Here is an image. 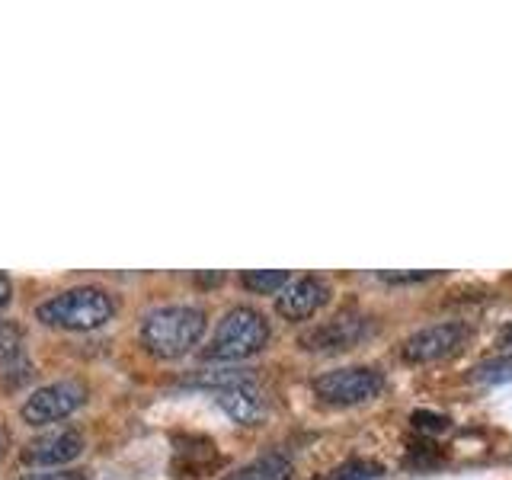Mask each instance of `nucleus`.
<instances>
[{
    "mask_svg": "<svg viewBox=\"0 0 512 480\" xmlns=\"http://www.w3.org/2000/svg\"><path fill=\"white\" fill-rule=\"evenodd\" d=\"M208 330V317L202 308L192 304H170V308H157L141 320V346L151 352L154 359H180L192 352Z\"/></svg>",
    "mask_w": 512,
    "mask_h": 480,
    "instance_id": "obj_1",
    "label": "nucleus"
},
{
    "mask_svg": "<svg viewBox=\"0 0 512 480\" xmlns=\"http://www.w3.org/2000/svg\"><path fill=\"white\" fill-rule=\"evenodd\" d=\"M36 317L52 330L90 333L106 327L116 317V298L100 285H77L42 301L36 308Z\"/></svg>",
    "mask_w": 512,
    "mask_h": 480,
    "instance_id": "obj_2",
    "label": "nucleus"
},
{
    "mask_svg": "<svg viewBox=\"0 0 512 480\" xmlns=\"http://www.w3.org/2000/svg\"><path fill=\"white\" fill-rule=\"evenodd\" d=\"M266 343H269V320L260 311L247 308V304H237V308H231L221 317L212 343L205 349V359L240 362L263 352Z\"/></svg>",
    "mask_w": 512,
    "mask_h": 480,
    "instance_id": "obj_3",
    "label": "nucleus"
},
{
    "mask_svg": "<svg viewBox=\"0 0 512 480\" xmlns=\"http://www.w3.org/2000/svg\"><path fill=\"white\" fill-rule=\"evenodd\" d=\"M381 391H384V372L368 368V365L336 368V372L314 378V394L333 407H356V404H365V400L378 397Z\"/></svg>",
    "mask_w": 512,
    "mask_h": 480,
    "instance_id": "obj_4",
    "label": "nucleus"
},
{
    "mask_svg": "<svg viewBox=\"0 0 512 480\" xmlns=\"http://www.w3.org/2000/svg\"><path fill=\"white\" fill-rule=\"evenodd\" d=\"M87 400V391L80 388L77 381H55V384H45V388L32 391L23 407H20V420L26 426H52V423H61L68 420L71 413H77L84 407Z\"/></svg>",
    "mask_w": 512,
    "mask_h": 480,
    "instance_id": "obj_5",
    "label": "nucleus"
},
{
    "mask_svg": "<svg viewBox=\"0 0 512 480\" xmlns=\"http://www.w3.org/2000/svg\"><path fill=\"white\" fill-rule=\"evenodd\" d=\"M372 333V320L359 317V314H336L324 324L311 327L308 333L298 336V346L308 352H324V356H333V352H346L356 349L365 336Z\"/></svg>",
    "mask_w": 512,
    "mask_h": 480,
    "instance_id": "obj_6",
    "label": "nucleus"
},
{
    "mask_svg": "<svg viewBox=\"0 0 512 480\" xmlns=\"http://www.w3.org/2000/svg\"><path fill=\"white\" fill-rule=\"evenodd\" d=\"M464 340H468V327L458 324V320H445V324H429L407 336V343L400 346V356L413 365L439 362L445 356H452L455 349H461Z\"/></svg>",
    "mask_w": 512,
    "mask_h": 480,
    "instance_id": "obj_7",
    "label": "nucleus"
},
{
    "mask_svg": "<svg viewBox=\"0 0 512 480\" xmlns=\"http://www.w3.org/2000/svg\"><path fill=\"white\" fill-rule=\"evenodd\" d=\"M84 455V436H80L77 429H55V432H42V436L29 439L23 445V464L29 468H64V464H71L74 458Z\"/></svg>",
    "mask_w": 512,
    "mask_h": 480,
    "instance_id": "obj_8",
    "label": "nucleus"
},
{
    "mask_svg": "<svg viewBox=\"0 0 512 480\" xmlns=\"http://www.w3.org/2000/svg\"><path fill=\"white\" fill-rule=\"evenodd\" d=\"M330 298V285L320 276H301L288 282L279 298H276V311L285 320H308L314 317Z\"/></svg>",
    "mask_w": 512,
    "mask_h": 480,
    "instance_id": "obj_9",
    "label": "nucleus"
},
{
    "mask_svg": "<svg viewBox=\"0 0 512 480\" xmlns=\"http://www.w3.org/2000/svg\"><path fill=\"white\" fill-rule=\"evenodd\" d=\"M215 404L231 416L240 426H256L266 416V400L263 391L256 388L253 378L247 381H234L228 388L215 391Z\"/></svg>",
    "mask_w": 512,
    "mask_h": 480,
    "instance_id": "obj_10",
    "label": "nucleus"
},
{
    "mask_svg": "<svg viewBox=\"0 0 512 480\" xmlns=\"http://www.w3.org/2000/svg\"><path fill=\"white\" fill-rule=\"evenodd\" d=\"M288 477H292V461L279 452H269L263 458L250 461L247 468H240L228 480H288Z\"/></svg>",
    "mask_w": 512,
    "mask_h": 480,
    "instance_id": "obj_11",
    "label": "nucleus"
},
{
    "mask_svg": "<svg viewBox=\"0 0 512 480\" xmlns=\"http://www.w3.org/2000/svg\"><path fill=\"white\" fill-rule=\"evenodd\" d=\"M0 368H20L29 372L23 352V327L16 320H0Z\"/></svg>",
    "mask_w": 512,
    "mask_h": 480,
    "instance_id": "obj_12",
    "label": "nucleus"
},
{
    "mask_svg": "<svg viewBox=\"0 0 512 480\" xmlns=\"http://www.w3.org/2000/svg\"><path fill=\"white\" fill-rule=\"evenodd\" d=\"M240 282H244V288L253 295H279L282 288L292 282V276H288L285 269H253V272H244Z\"/></svg>",
    "mask_w": 512,
    "mask_h": 480,
    "instance_id": "obj_13",
    "label": "nucleus"
},
{
    "mask_svg": "<svg viewBox=\"0 0 512 480\" xmlns=\"http://www.w3.org/2000/svg\"><path fill=\"white\" fill-rule=\"evenodd\" d=\"M384 474V464L372 458H352L340 468H333L330 480H378Z\"/></svg>",
    "mask_w": 512,
    "mask_h": 480,
    "instance_id": "obj_14",
    "label": "nucleus"
},
{
    "mask_svg": "<svg viewBox=\"0 0 512 480\" xmlns=\"http://www.w3.org/2000/svg\"><path fill=\"white\" fill-rule=\"evenodd\" d=\"M471 378H474L477 384H503V381H512V356L490 359V362H484V365H477Z\"/></svg>",
    "mask_w": 512,
    "mask_h": 480,
    "instance_id": "obj_15",
    "label": "nucleus"
},
{
    "mask_svg": "<svg viewBox=\"0 0 512 480\" xmlns=\"http://www.w3.org/2000/svg\"><path fill=\"white\" fill-rule=\"evenodd\" d=\"M410 423L416 432H429V436H439V432H445L448 426H452V420L442 413H432V410H413Z\"/></svg>",
    "mask_w": 512,
    "mask_h": 480,
    "instance_id": "obj_16",
    "label": "nucleus"
},
{
    "mask_svg": "<svg viewBox=\"0 0 512 480\" xmlns=\"http://www.w3.org/2000/svg\"><path fill=\"white\" fill-rule=\"evenodd\" d=\"M20 480H90L87 471H32V474H23Z\"/></svg>",
    "mask_w": 512,
    "mask_h": 480,
    "instance_id": "obj_17",
    "label": "nucleus"
},
{
    "mask_svg": "<svg viewBox=\"0 0 512 480\" xmlns=\"http://www.w3.org/2000/svg\"><path fill=\"white\" fill-rule=\"evenodd\" d=\"M436 272H381V279L384 282H394V285H404V282H426V279H432Z\"/></svg>",
    "mask_w": 512,
    "mask_h": 480,
    "instance_id": "obj_18",
    "label": "nucleus"
},
{
    "mask_svg": "<svg viewBox=\"0 0 512 480\" xmlns=\"http://www.w3.org/2000/svg\"><path fill=\"white\" fill-rule=\"evenodd\" d=\"M10 301H13V282L0 272V311H4Z\"/></svg>",
    "mask_w": 512,
    "mask_h": 480,
    "instance_id": "obj_19",
    "label": "nucleus"
},
{
    "mask_svg": "<svg viewBox=\"0 0 512 480\" xmlns=\"http://www.w3.org/2000/svg\"><path fill=\"white\" fill-rule=\"evenodd\" d=\"M500 346H512V324L500 333Z\"/></svg>",
    "mask_w": 512,
    "mask_h": 480,
    "instance_id": "obj_20",
    "label": "nucleus"
}]
</instances>
